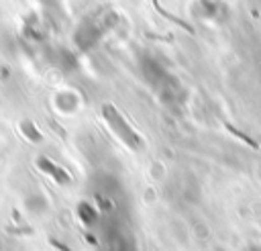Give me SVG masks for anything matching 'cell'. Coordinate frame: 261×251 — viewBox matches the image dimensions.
<instances>
[{
  "mask_svg": "<svg viewBox=\"0 0 261 251\" xmlns=\"http://www.w3.org/2000/svg\"><path fill=\"white\" fill-rule=\"evenodd\" d=\"M118 16L112 8H98L94 12H90L75 29L73 33V43L77 45L80 51H90L92 47H96L100 43V39L114 29Z\"/></svg>",
  "mask_w": 261,
  "mask_h": 251,
  "instance_id": "6da1fadb",
  "label": "cell"
},
{
  "mask_svg": "<svg viewBox=\"0 0 261 251\" xmlns=\"http://www.w3.org/2000/svg\"><path fill=\"white\" fill-rule=\"evenodd\" d=\"M27 208H29L31 212H43V210L47 208V200H45V196H41V194H33V196H29V198H27Z\"/></svg>",
  "mask_w": 261,
  "mask_h": 251,
  "instance_id": "8992f818",
  "label": "cell"
},
{
  "mask_svg": "<svg viewBox=\"0 0 261 251\" xmlns=\"http://www.w3.org/2000/svg\"><path fill=\"white\" fill-rule=\"evenodd\" d=\"M226 129H228V131H230V133H232L234 137H239L241 141H245V143H247L249 147H253V149H259V143H257L255 139H251V137H247L245 133H241V131H237V129H234V127H230V124H226Z\"/></svg>",
  "mask_w": 261,
  "mask_h": 251,
  "instance_id": "ba28073f",
  "label": "cell"
},
{
  "mask_svg": "<svg viewBox=\"0 0 261 251\" xmlns=\"http://www.w3.org/2000/svg\"><path fill=\"white\" fill-rule=\"evenodd\" d=\"M39 167L43 169V171H47L51 178H55L57 182H69V175H67V171L65 169H61L59 165H55L53 161H49V159H45V157H41L39 159Z\"/></svg>",
  "mask_w": 261,
  "mask_h": 251,
  "instance_id": "3957f363",
  "label": "cell"
},
{
  "mask_svg": "<svg viewBox=\"0 0 261 251\" xmlns=\"http://www.w3.org/2000/svg\"><path fill=\"white\" fill-rule=\"evenodd\" d=\"M77 214H80L82 222H86V224H94L98 220V210L94 206H90L88 202H82L77 206Z\"/></svg>",
  "mask_w": 261,
  "mask_h": 251,
  "instance_id": "5b68a950",
  "label": "cell"
},
{
  "mask_svg": "<svg viewBox=\"0 0 261 251\" xmlns=\"http://www.w3.org/2000/svg\"><path fill=\"white\" fill-rule=\"evenodd\" d=\"M102 116H104L106 124L110 127V131H112L126 147H130V149H139V147H141V137H139L137 131L126 122V118L118 112L116 106L104 104V106H102Z\"/></svg>",
  "mask_w": 261,
  "mask_h": 251,
  "instance_id": "7a4b0ae2",
  "label": "cell"
},
{
  "mask_svg": "<svg viewBox=\"0 0 261 251\" xmlns=\"http://www.w3.org/2000/svg\"><path fill=\"white\" fill-rule=\"evenodd\" d=\"M20 129H22V133L27 135V139H31V141H35V143H39V141L43 139V135H41V133L37 131V127H35V124L31 122V120H24Z\"/></svg>",
  "mask_w": 261,
  "mask_h": 251,
  "instance_id": "52a82bcc",
  "label": "cell"
},
{
  "mask_svg": "<svg viewBox=\"0 0 261 251\" xmlns=\"http://www.w3.org/2000/svg\"><path fill=\"white\" fill-rule=\"evenodd\" d=\"M22 33H24V37H29V39H33V41H41L43 35H45V33H43V27H41V22H39L37 16H29V18L24 20Z\"/></svg>",
  "mask_w": 261,
  "mask_h": 251,
  "instance_id": "277c9868",
  "label": "cell"
}]
</instances>
